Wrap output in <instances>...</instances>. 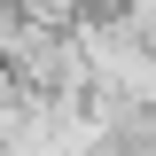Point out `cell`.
Wrapping results in <instances>:
<instances>
[{"label": "cell", "mask_w": 156, "mask_h": 156, "mask_svg": "<svg viewBox=\"0 0 156 156\" xmlns=\"http://www.w3.org/2000/svg\"><path fill=\"white\" fill-rule=\"evenodd\" d=\"M94 8H109V23H148L156 0H94Z\"/></svg>", "instance_id": "6da1fadb"}]
</instances>
